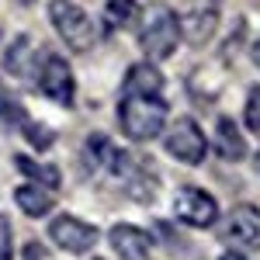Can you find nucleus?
<instances>
[{"label":"nucleus","instance_id":"4","mask_svg":"<svg viewBox=\"0 0 260 260\" xmlns=\"http://www.w3.org/2000/svg\"><path fill=\"white\" fill-rule=\"evenodd\" d=\"M35 83H39V90L45 94L49 101H56L62 108H70L73 98H77V80H73V70H70V62L62 59L59 52H52V49H45L39 56V66H35Z\"/></svg>","mask_w":260,"mask_h":260},{"label":"nucleus","instance_id":"12","mask_svg":"<svg viewBox=\"0 0 260 260\" xmlns=\"http://www.w3.org/2000/svg\"><path fill=\"white\" fill-rule=\"evenodd\" d=\"M163 90V73L156 62H136L128 73H125V83H121V94H142V98H160Z\"/></svg>","mask_w":260,"mask_h":260},{"label":"nucleus","instance_id":"6","mask_svg":"<svg viewBox=\"0 0 260 260\" xmlns=\"http://www.w3.org/2000/svg\"><path fill=\"white\" fill-rule=\"evenodd\" d=\"M174 215H177V222L191 225V229H212L219 219V205L201 187H180L174 194Z\"/></svg>","mask_w":260,"mask_h":260},{"label":"nucleus","instance_id":"7","mask_svg":"<svg viewBox=\"0 0 260 260\" xmlns=\"http://www.w3.org/2000/svg\"><path fill=\"white\" fill-rule=\"evenodd\" d=\"M98 236H101L98 229L90 222L77 219V215H56L49 222V240L59 250H66V253H90Z\"/></svg>","mask_w":260,"mask_h":260},{"label":"nucleus","instance_id":"14","mask_svg":"<svg viewBox=\"0 0 260 260\" xmlns=\"http://www.w3.org/2000/svg\"><path fill=\"white\" fill-rule=\"evenodd\" d=\"M215 149H219L222 160H233V163L246 156V142H243L240 125L233 118H219V125H215Z\"/></svg>","mask_w":260,"mask_h":260},{"label":"nucleus","instance_id":"5","mask_svg":"<svg viewBox=\"0 0 260 260\" xmlns=\"http://www.w3.org/2000/svg\"><path fill=\"white\" fill-rule=\"evenodd\" d=\"M163 149L174 160L194 167V163L205 160L208 139H205V132H201V125L194 118H177L174 125H163Z\"/></svg>","mask_w":260,"mask_h":260},{"label":"nucleus","instance_id":"21","mask_svg":"<svg viewBox=\"0 0 260 260\" xmlns=\"http://www.w3.org/2000/svg\"><path fill=\"white\" fill-rule=\"evenodd\" d=\"M219 260H246V257H243V253H222Z\"/></svg>","mask_w":260,"mask_h":260},{"label":"nucleus","instance_id":"23","mask_svg":"<svg viewBox=\"0 0 260 260\" xmlns=\"http://www.w3.org/2000/svg\"><path fill=\"white\" fill-rule=\"evenodd\" d=\"M253 167H257V174H260V153H257V160H253Z\"/></svg>","mask_w":260,"mask_h":260},{"label":"nucleus","instance_id":"11","mask_svg":"<svg viewBox=\"0 0 260 260\" xmlns=\"http://www.w3.org/2000/svg\"><path fill=\"white\" fill-rule=\"evenodd\" d=\"M35 66H39V56H35V42L28 35H18V39L7 45L4 52V70L18 80H35Z\"/></svg>","mask_w":260,"mask_h":260},{"label":"nucleus","instance_id":"13","mask_svg":"<svg viewBox=\"0 0 260 260\" xmlns=\"http://www.w3.org/2000/svg\"><path fill=\"white\" fill-rule=\"evenodd\" d=\"M14 201H18V208L24 215H31V219H39V215H49L52 212V191L49 187H42V184H21L18 191H14Z\"/></svg>","mask_w":260,"mask_h":260},{"label":"nucleus","instance_id":"2","mask_svg":"<svg viewBox=\"0 0 260 260\" xmlns=\"http://www.w3.org/2000/svg\"><path fill=\"white\" fill-rule=\"evenodd\" d=\"M121 132L132 142L156 139L167 125V101L163 98H142V94H121L118 104Z\"/></svg>","mask_w":260,"mask_h":260},{"label":"nucleus","instance_id":"20","mask_svg":"<svg viewBox=\"0 0 260 260\" xmlns=\"http://www.w3.org/2000/svg\"><path fill=\"white\" fill-rule=\"evenodd\" d=\"M0 260H14V236H11V222L0 215Z\"/></svg>","mask_w":260,"mask_h":260},{"label":"nucleus","instance_id":"19","mask_svg":"<svg viewBox=\"0 0 260 260\" xmlns=\"http://www.w3.org/2000/svg\"><path fill=\"white\" fill-rule=\"evenodd\" d=\"M24 132H28V142H31L35 149H49V146H52V132H49L45 125H31V121H24Z\"/></svg>","mask_w":260,"mask_h":260},{"label":"nucleus","instance_id":"1","mask_svg":"<svg viewBox=\"0 0 260 260\" xmlns=\"http://www.w3.org/2000/svg\"><path fill=\"white\" fill-rule=\"evenodd\" d=\"M136 24H139V49L149 56V62L174 56V49L180 45V21L163 0H153L149 7H142Z\"/></svg>","mask_w":260,"mask_h":260},{"label":"nucleus","instance_id":"3","mask_svg":"<svg viewBox=\"0 0 260 260\" xmlns=\"http://www.w3.org/2000/svg\"><path fill=\"white\" fill-rule=\"evenodd\" d=\"M49 18L52 28L59 31V39L73 49V52H90L101 39L98 21L83 11L77 0H49Z\"/></svg>","mask_w":260,"mask_h":260},{"label":"nucleus","instance_id":"16","mask_svg":"<svg viewBox=\"0 0 260 260\" xmlns=\"http://www.w3.org/2000/svg\"><path fill=\"white\" fill-rule=\"evenodd\" d=\"M14 163H18V170L31 180V184H42V187H49V191L59 184V170L49 167V163H35L31 156H14Z\"/></svg>","mask_w":260,"mask_h":260},{"label":"nucleus","instance_id":"22","mask_svg":"<svg viewBox=\"0 0 260 260\" xmlns=\"http://www.w3.org/2000/svg\"><path fill=\"white\" fill-rule=\"evenodd\" d=\"M253 62L260 66V39H257V45H253Z\"/></svg>","mask_w":260,"mask_h":260},{"label":"nucleus","instance_id":"10","mask_svg":"<svg viewBox=\"0 0 260 260\" xmlns=\"http://www.w3.org/2000/svg\"><path fill=\"white\" fill-rule=\"evenodd\" d=\"M108 240L115 246L118 260H149L153 257V236H149L146 229H139V225L121 222V225H115V229L108 233Z\"/></svg>","mask_w":260,"mask_h":260},{"label":"nucleus","instance_id":"18","mask_svg":"<svg viewBox=\"0 0 260 260\" xmlns=\"http://www.w3.org/2000/svg\"><path fill=\"white\" fill-rule=\"evenodd\" d=\"M243 118H246V128L260 136V87H253L246 94V108H243Z\"/></svg>","mask_w":260,"mask_h":260},{"label":"nucleus","instance_id":"9","mask_svg":"<svg viewBox=\"0 0 260 260\" xmlns=\"http://www.w3.org/2000/svg\"><path fill=\"white\" fill-rule=\"evenodd\" d=\"M225 243L236 250H260V208L236 205L225 219Z\"/></svg>","mask_w":260,"mask_h":260},{"label":"nucleus","instance_id":"15","mask_svg":"<svg viewBox=\"0 0 260 260\" xmlns=\"http://www.w3.org/2000/svg\"><path fill=\"white\" fill-rule=\"evenodd\" d=\"M139 0H108L104 4V28L108 31H125L139 21Z\"/></svg>","mask_w":260,"mask_h":260},{"label":"nucleus","instance_id":"8","mask_svg":"<svg viewBox=\"0 0 260 260\" xmlns=\"http://www.w3.org/2000/svg\"><path fill=\"white\" fill-rule=\"evenodd\" d=\"M180 42H187V45H208L212 35H215V28H219V7L212 4V0H201L194 4L187 14H180Z\"/></svg>","mask_w":260,"mask_h":260},{"label":"nucleus","instance_id":"17","mask_svg":"<svg viewBox=\"0 0 260 260\" xmlns=\"http://www.w3.org/2000/svg\"><path fill=\"white\" fill-rule=\"evenodd\" d=\"M0 121H7V125H24V108H21L18 101H14V94L0 83Z\"/></svg>","mask_w":260,"mask_h":260}]
</instances>
